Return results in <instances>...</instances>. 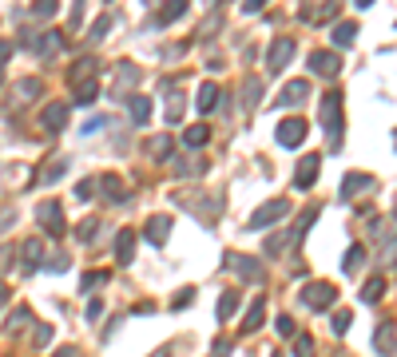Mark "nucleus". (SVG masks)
<instances>
[{"mask_svg": "<svg viewBox=\"0 0 397 357\" xmlns=\"http://www.w3.org/2000/svg\"><path fill=\"white\" fill-rule=\"evenodd\" d=\"M298 302L314 314H326L330 306H338V286L334 282H306L298 290Z\"/></svg>", "mask_w": 397, "mask_h": 357, "instance_id": "1", "label": "nucleus"}, {"mask_svg": "<svg viewBox=\"0 0 397 357\" xmlns=\"http://www.w3.org/2000/svg\"><path fill=\"white\" fill-rule=\"evenodd\" d=\"M226 266L238 274V282H250V286H262L266 282V270H262L259 258H250V254H226Z\"/></svg>", "mask_w": 397, "mask_h": 357, "instance_id": "2", "label": "nucleus"}, {"mask_svg": "<svg viewBox=\"0 0 397 357\" xmlns=\"http://www.w3.org/2000/svg\"><path fill=\"white\" fill-rule=\"evenodd\" d=\"M286 214H290V203H286V198H270V203H262V207L250 214V231H266L274 222H282Z\"/></svg>", "mask_w": 397, "mask_h": 357, "instance_id": "3", "label": "nucleus"}, {"mask_svg": "<svg viewBox=\"0 0 397 357\" xmlns=\"http://www.w3.org/2000/svg\"><path fill=\"white\" fill-rule=\"evenodd\" d=\"M310 136V124L302 119V115H290V119H282L278 124V131H274V139H278V147H302V139Z\"/></svg>", "mask_w": 397, "mask_h": 357, "instance_id": "4", "label": "nucleus"}, {"mask_svg": "<svg viewBox=\"0 0 397 357\" xmlns=\"http://www.w3.org/2000/svg\"><path fill=\"white\" fill-rule=\"evenodd\" d=\"M322 115H326V131L334 143H342V92H326L322 96Z\"/></svg>", "mask_w": 397, "mask_h": 357, "instance_id": "5", "label": "nucleus"}, {"mask_svg": "<svg viewBox=\"0 0 397 357\" xmlns=\"http://www.w3.org/2000/svg\"><path fill=\"white\" fill-rule=\"evenodd\" d=\"M290 60H294V40H290V36H278L270 44V52H266V72H270V75L282 72Z\"/></svg>", "mask_w": 397, "mask_h": 357, "instance_id": "6", "label": "nucleus"}, {"mask_svg": "<svg viewBox=\"0 0 397 357\" xmlns=\"http://www.w3.org/2000/svg\"><path fill=\"white\" fill-rule=\"evenodd\" d=\"M36 222L52 234V238H60V234H64V207H60V203H40V207H36Z\"/></svg>", "mask_w": 397, "mask_h": 357, "instance_id": "7", "label": "nucleus"}, {"mask_svg": "<svg viewBox=\"0 0 397 357\" xmlns=\"http://www.w3.org/2000/svg\"><path fill=\"white\" fill-rule=\"evenodd\" d=\"M366 191H373V175L349 171L346 179H342V187H338V198H342V203H349V198H358V195H366Z\"/></svg>", "mask_w": 397, "mask_h": 357, "instance_id": "8", "label": "nucleus"}, {"mask_svg": "<svg viewBox=\"0 0 397 357\" xmlns=\"http://www.w3.org/2000/svg\"><path fill=\"white\" fill-rule=\"evenodd\" d=\"M44 266V242L40 238H24L20 242V274H36Z\"/></svg>", "mask_w": 397, "mask_h": 357, "instance_id": "9", "label": "nucleus"}, {"mask_svg": "<svg viewBox=\"0 0 397 357\" xmlns=\"http://www.w3.org/2000/svg\"><path fill=\"white\" fill-rule=\"evenodd\" d=\"M318 171H322V159H318V155H306L294 171V191H310V187L318 183Z\"/></svg>", "mask_w": 397, "mask_h": 357, "instance_id": "10", "label": "nucleus"}, {"mask_svg": "<svg viewBox=\"0 0 397 357\" xmlns=\"http://www.w3.org/2000/svg\"><path fill=\"white\" fill-rule=\"evenodd\" d=\"M175 219L171 214H151L147 219V231H143V238H147L151 247H167V234H171Z\"/></svg>", "mask_w": 397, "mask_h": 357, "instance_id": "11", "label": "nucleus"}, {"mask_svg": "<svg viewBox=\"0 0 397 357\" xmlns=\"http://www.w3.org/2000/svg\"><path fill=\"white\" fill-rule=\"evenodd\" d=\"M40 127H44L48 136L64 131V127H68V103H60V99H56V103H48V108H44V115H40Z\"/></svg>", "mask_w": 397, "mask_h": 357, "instance_id": "12", "label": "nucleus"}, {"mask_svg": "<svg viewBox=\"0 0 397 357\" xmlns=\"http://www.w3.org/2000/svg\"><path fill=\"white\" fill-rule=\"evenodd\" d=\"M373 349L382 357H394V349H397V321H382L377 326V333H373Z\"/></svg>", "mask_w": 397, "mask_h": 357, "instance_id": "13", "label": "nucleus"}, {"mask_svg": "<svg viewBox=\"0 0 397 357\" xmlns=\"http://www.w3.org/2000/svg\"><path fill=\"white\" fill-rule=\"evenodd\" d=\"M136 258V231H120L115 234V262H120V266H127V262Z\"/></svg>", "mask_w": 397, "mask_h": 357, "instance_id": "14", "label": "nucleus"}, {"mask_svg": "<svg viewBox=\"0 0 397 357\" xmlns=\"http://www.w3.org/2000/svg\"><path fill=\"white\" fill-rule=\"evenodd\" d=\"M342 60H338L334 52H310V72L314 75H338Z\"/></svg>", "mask_w": 397, "mask_h": 357, "instance_id": "15", "label": "nucleus"}, {"mask_svg": "<svg viewBox=\"0 0 397 357\" xmlns=\"http://www.w3.org/2000/svg\"><path fill=\"white\" fill-rule=\"evenodd\" d=\"M262 321H266V298H254L247 309V318H243V333H254L262 330Z\"/></svg>", "mask_w": 397, "mask_h": 357, "instance_id": "16", "label": "nucleus"}, {"mask_svg": "<svg viewBox=\"0 0 397 357\" xmlns=\"http://www.w3.org/2000/svg\"><path fill=\"white\" fill-rule=\"evenodd\" d=\"M183 13H187V0H167L159 13H155V20H151V24H155V28H167L171 20H179Z\"/></svg>", "mask_w": 397, "mask_h": 357, "instance_id": "17", "label": "nucleus"}, {"mask_svg": "<svg viewBox=\"0 0 397 357\" xmlns=\"http://www.w3.org/2000/svg\"><path fill=\"white\" fill-rule=\"evenodd\" d=\"M306 92H310V84L294 80V84H286V87H282V96L274 99V103H278V108H294V103H302V99H306Z\"/></svg>", "mask_w": 397, "mask_h": 357, "instance_id": "18", "label": "nucleus"}, {"mask_svg": "<svg viewBox=\"0 0 397 357\" xmlns=\"http://www.w3.org/2000/svg\"><path fill=\"white\" fill-rule=\"evenodd\" d=\"M294 238H298V231H278V234H270V242H266V254H270V258H282L286 250L294 247Z\"/></svg>", "mask_w": 397, "mask_h": 357, "instance_id": "19", "label": "nucleus"}, {"mask_svg": "<svg viewBox=\"0 0 397 357\" xmlns=\"http://www.w3.org/2000/svg\"><path fill=\"white\" fill-rule=\"evenodd\" d=\"M211 139V127L207 124H195V127H187L183 131V147L187 151H203V143Z\"/></svg>", "mask_w": 397, "mask_h": 357, "instance_id": "20", "label": "nucleus"}, {"mask_svg": "<svg viewBox=\"0 0 397 357\" xmlns=\"http://www.w3.org/2000/svg\"><path fill=\"white\" fill-rule=\"evenodd\" d=\"M215 103H219V84H203L198 87V96H195V108L203 111V115H211Z\"/></svg>", "mask_w": 397, "mask_h": 357, "instance_id": "21", "label": "nucleus"}, {"mask_svg": "<svg viewBox=\"0 0 397 357\" xmlns=\"http://www.w3.org/2000/svg\"><path fill=\"white\" fill-rule=\"evenodd\" d=\"M361 266H366V242H354V247L346 250V258H342V270H346V274H358Z\"/></svg>", "mask_w": 397, "mask_h": 357, "instance_id": "22", "label": "nucleus"}, {"mask_svg": "<svg viewBox=\"0 0 397 357\" xmlns=\"http://www.w3.org/2000/svg\"><path fill=\"white\" fill-rule=\"evenodd\" d=\"M127 108H131V119H136V124H147L151 119V99L147 96H131Z\"/></svg>", "mask_w": 397, "mask_h": 357, "instance_id": "23", "label": "nucleus"}, {"mask_svg": "<svg viewBox=\"0 0 397 357\" xmlns=\"http://www.w3.org/2000/svg\"><path fill=\"white\" fill-rule=\"evenodd\" d=\"M171 147H175V139H171V136H155V139H147V155H151V159H167V155H171Z\"/></svg>", "mask_w": 397, "mask_h": 357, "instance_id": "24", "label": "nucleus"}, {"mask_svg": "<svg viewBox=\"0 0 397 357\" xmlns=\"http://www.w3.org/2000/svg\"><path fill=\"white\" fill-rule=\"evenodd\" d=\"M238 309V290H223V298H219V321H231Z\"/></svg>", "mask_w": 397, "mask_h": 357, "instance_id": "25", "label": "nucleus"}, {"mask_svg": "<svg viewBox=\"0 0 397 357\" xmlns=\"http://www.w3.org/2000/svg\"><path fill=\"white\" fill-rule=\"evenodd\" d=\"M382 294H385V278L382 274H373L370 282L361 286V302H382Z\"/></svg>", "mask_w": 397, "mask_h": 357, "instance_id": "26", "label": "nucleus"}, {"mask_svg": "<svg viewBox=\"0 0 397 357\" xmlns=\"http://www.w3.org/2000/svg\"><path fill=\"white\" fill-rule=\"evenodd\" d=\"M75 103H92V99H96L99 96V84H96V80H75Z\"/></svg>", "mask_w": 397, "mask_h": 357, "instance_id": "27", "label": "nucleus"}, {"mask_svg": "<svg viewBox=\"0 0 397 357\" xmlns=\"http://www.w3.org/2000/svg\"><path fill=\"white\" fill-rule=\"evenodd\" d=\"M36 48H40V56H56V52L64 48V32H48V36H40Z\"/></svg>", "mask_w": 397, "mask_h": 357, "instance_id": "28", "label": "nucleus"}, {"mask_svg": "<svg viewBox=\"0 0 397 357\" xmlns=\"http://www.w3.org/2000/svg\"><path fill=\"white\" fill-rule=\"evenodd\" d=\"M108 278H112L108 270H87L84 278H80V294H92V290H96V286H103Z\"/></svg>", "mask_w": 397, "mask_h": 357, "instance_id": "29", "label": "nucleus"}, {"mask_svg": "<svg viewBox=\"0 0 397 357\" xmlns=\"http://www.w3.org/2000/svg\"><path fill=\"white\" fill-rule=\"evenodd\" d=\"M354 36H358V24H354V20H346V24L334 28V44H338V48H349V44H354Z\"/></svg>", "mask_w": 397, "mask_h": 357, "instance_id": "30", "label": "nucleus"}, {"mask_svg": "<svg viewBox=\"0 0 397 357\" xmlns=\"http://www.w3.org/2000/svg\"><path fill=\"white\" fill-rule=\"evenodd\" d=\"M40 96V80H20L16 84V103H32Z\"/></svg>", "mask_w": 397, "mask_h": 357, "instance_id": "31", "label": "nucleus"}, {"mask_svg": "<svg viewBox=\"0 0 397 357\" xmlns=\"http://www.w3.org/2000/svg\"><path fill=\"white\" fill-rule=\"evenodd\" d=\"M99 191L108 198H124V183H120V175H99Z\"/></svg>", "mask_w": 397, "mask_h": 357, "instance_id": "32", "label": "nucleus"}, {"mask_svg": "<svg viewBox=\"0 0 397 357\" xmlns=\"http://www.w3.org/2000/svg\"><path fill=\"white\" fill-rule=\"evenodd\" d=\"M64 171H68V159H56L52 167H44V171H40V183H44V187L60 183V175H64Z\"/></svg>", "mask_w": 397, "mask_h": 357, "instance_id": "33", "label": "nucleus"}, {"mask_svg": "<svg viewBox=\"0 0 397 357\" xmlns=\"http://www.w3.org/2000/svg\"><path fill=\"white\" fill-rule=\"evenodd\" d=\"M243 99H247V111L259 108V99H262V84H259V80H247V84H243Z\"/></svg>", "mask_w": 397, "mask_h": 357, "instance_id": "34", "label": "nucleus"}, {"mask_svg": "<svg viewBox=\"0 0 397 357\" xmlns=\"http://www.w3.org/2000/svg\"><path fill=\"white\" fill-rule=\"evenodd\" d=\"M167 124H179L183 119V96L179 92H171V99H167V115H163Z\"/></svg>", "mask_w": 397, "mask_h": 357, "instance_id": "35", "label": "nucleus"}, {"mask_svg": "<svg viewBox=\"0 0 397 357\" xmlns=\"http://www.w3.org/2000/svg\"><path fill=\"white\" fill-rule=\"evenodd\" d=\"M56 8H60V0H36V4H32V16H36V20H52Z\"/></svg>", "mask_w": 397, "mask_h": 357, "instance_id": "36", "label": "nucleus"}, {"mask_svg": "<svg viewBox=\"0 0 397 357\" xmlns=\"http://www.w3.org/2000/svg\"><path fill=\"white\" fill-rule=\"evenodd\" d=\"M294 357H318V349H314V337H310V333H298V342H294Z\"/></svg>", "mask_w": 397, "mask_h": 357, "instance_id": "37", "label": "nucleus"}, {"mask_svg": "<svg viewBox=\"0 0 397 357\" xmlns=\"http://www.w3.org/2000/svg\"><path fill=\"white\" fill-rule=\"evenodd\" d=\"M96 195H99V175H96V179L75 183V198H84V203H87V198H96Z\"/></svg>", "mask_w": 397, "mask_h": 357, "instance_id": "38", "label": "nucleus"}, {"mask_svg": "<svg viewBox=\"0 0 397 357\" xmlns=\"http://www.w3.org/2000/svg\"><path fill=\"white\" fill-rule=\"evenodd\" d=\"M338 8H342V0H326L322 8H318V13H314V20H310V24H326V20H330V16H338Z\"/></svg>", "mask_w": 397, "mask_h": 357, "instance_id": "39", "label": "nucleus"}, {"mask_svg": "<svg viewBox=\"0 0 397 357\" xmlns=\"http://www.w3.org/2000/svg\"><path fill=\"white\" fill-rule=\"evenodd\" d=\"M349 321H354V314H349V309H338V314H334V321H330V330H334L338 337H342V333L349 330Z\"/></svg>", "mask_w": 397, "mask_h": 357, "instance_id": "40", "label": "nucleus"}, {"mask_svg": "<svg viewBox=\"0 0 397 357\" xmlns=\"http://www.w3.org/2000/svg\"><path fill=\"white\" fill-rule=\"evenodd\" d=\"M28 321H32V314H28V306H20L13 314V318H8V333H16V330H24Z\"/></svg>", "mask_w": 397, "mask_h": 357, "instance_id": "41", "label": "nucleus"}, {"mask_svg": "<svg viewBox=\"0 0 397 357\" xmlns=\"http://www.w3.org/2000/svg\"><path fill=\"white\" fill-rule=\"evenodd\" d=\"M191 302H195V286H183V290L175 294V302H171V306H175V309H187Z\"/></svg>", "mask_w": 397, "mask_h": 357, "instance_id": "42", "label": "nucleus"}, {"mask_svg": "<svg viewBox=\"0 0 397 357\" xmlns=\"http://www.w3.org/2000/svg\"><path fill=\"white\" fill-rule=\"evenodd\" d=\"M92 72H96V60L75 64V68H72V84H75V80H92Z\"/></svg>", "mask_w": 397, "mask_h": 357, "instance_id": "43", "label": "nucleus"}, {"mask_svg": "<svg viewBox=\"0 0 397 357\" xmlns=\"http://www.w3.org/2000/svg\"><path fill=\"white\" fill-rule=\"evenodd\" d=\"M108 28H112V16H99V20H96V28H92V36H87V40H92V44H96V40H103V36H108Z\"/></svg>", "mask_w": 397, "mask_h": 357, "instance_id": "44", "label": "nucleus"}, {"mask_svg": "<svg viewBox=\"0 0 397 357\" xmlns=\"http://www.w3.org/2000/svg\"><path fill=\"white\" fill-rule=\"evenodd\" d=\"M274 330L282 333V337H298V333H294V318H290V314H282V318L274 321Z\"/></svg>", "mask_w": 397, "mask_h": 357, "instance_id": "45", "label": "nucleus"}, {"mask_svg": "<svg viewBox=\"0 0 397 357\" xmlns=\"http://www.w3.org/2000/svg\"><path fill=\"white\" fill-rule=\"evenodd\" d=\"M96 231H99V222H96V219H87L84 226H80V242H92V238H96Z\"/></svg>", "mask_w": 397, "mask_h": 357, "instance_id": "46", "label": "nucleus"}, {"mask_svg": "<svg viewBox=\"0 0 397 357\" xmlns=\"http://www.w3.org/2000/svg\"><path fill=\"white\" fill-rule=\"evenodd\" d=\"M48 342H52V330H48V326H36V337H32V345H36V349H44Z\"/></svg>", "mask_w": 397, "mask_h": 357, "instance_id": "47", "label": "nucleus"}, {"mask_svg": "<svg viewBox=\"0 0 397 357\" xmlns=\"http://www.w3.org/2000/svg\"><path fill=\"white\" fill-rule=\"evenodd\" d=\"M48 270H52V274H60V270H68V254H52V262H48Z\"/></svg>", "mask_w": 397, "mask_h": 357, "instance_id": "48", "label": "nucleus"}, {"mask_svg": "<svg viewBox=\"0 0 397 357\" xmlns=\"http://www.w3.org/2000/svg\"><path fill=\"white\" fill-rule=\"evenodd\" d=\"M99 314H103V302H99V298H92V302H87V318L96 321Z\"/></svg>", "mask_w": 397, "mask_h": 357, "instance_id": "49", "label": "nucleus"}, {"mask_svg": "<svg viewBox=\"0 0 397 357\" xmlns=\"http://www.w3.org/2000/svg\"><path fill=\"white\" fill-rule=\"evenodd\" d=\"M215 357H231V342H226V337H219V342H215Z\"/></svg>", "mask_w": 397, "mask_h": 357, "instance_id": "50", "label": "nucleus"}, {"mask_svg": "<svg viewBox=\"0 0 397 357\" xmlns=\"http://www.w3.org/2000/svg\"><path fill=\"white\" fill-rule=\"evenodd\" d=\"M262 4H266V0H243V13H259Z\"/></svg>", "mask_w": 397, "mask_h": 357, "instance_id": "51", "label": "nucleus"}, {"mask_svg": "<svg viewBox=\"0 0 397 357\" xmlns=\"http://www.w3.org/2000/svg\"><path fill=\"white\" fill-rule=\"evenodd\" d=\"M52 357H80V349H75V345H64V349H56Z\"/></svg>", "mask_w": 397, "mask_h": 357, "instance_id": "52", "label": "nucleus"}, {"mask_svg": "<svg viewBox=\"0 0 397 357\" xmlns=\"http://www.w3.org/2000/svg\"><path fill=\"white\" fill-rule=\"evenodd\" d=\"M108 124V115H99V119H92V124H84V131H99V127Z\"/></svg>", "mask_w": 397, "mask_h": 357, "instance_id": "53", "label": "nucleus"}, {"mask_svg": "<svg viewBox=\"0 0 397 357\" xmlns=\"http://www.w3.org/2000/svg\"><path fill=\"white\" fill-rule=\"evenodd\" d=\"M4 60H8V40H0V68H4Z\"/></svg>", "mask_w": 397, "mask_h": 357, "instance_id": "54", "label": "nucleus"}, {"mask_svg": "<svg viewBox=\"0 0 397 357\" xmlns=\"http://www.w3.org/2000/svg\"><path fill=\"white\" fill-rule=\"evenodd\" d=\"M151 357H171V345H159V349H155Z\"/></svg>", "mask_w": 397, "mask_h": 357, "instance_id": "55", "label": "nucleus"}, {"mask_svg": "<svg viewBox=\"0 0 397 357\" xmlns=\"http://www.w3.org/2000/svg\"><path fill=\"white\" fill-rule=\"evenodd\" d=\"M4 302H8V286L0 282V309H4Z\"/></svg>", "mask_w": 397, "mask_h": 357, "instance_id": "56", "label": "nucleus"}, {"mask_svg": "<svg viewBox=\"0 0 397 357\" xmlns=\"http://www.w3.org/2000/svg\"><path fill=\"white\" fill-rule=\"evenodd\" d=\"M354 4H358V8H370V4H373V0H354Z\"/></svg>", "mask_w": 397, "mask_h": 357, "instance_id": "57", "label": "nucleus"}, {"mask_svg": "<svg viewBox=\"0 0 397 357\" xmlns=\"http://www.w3.org/2000/svg\"><path fill=\"white\" fill-rule=\"evenodd\" d=\"M394 222H397V195H394Z\"/></svg>", "mask_w": 397, "mask_h": 357, "instance_id": "58", "label": "nucleus"}, {"mask_svg": "<svg viewBox=\"0 0 397 357\" xmlns=\"http://www.w3.org/2000/svg\"><path fill=\"white\" fill-rule=\"evenodd\" d=\"M143 4H155V0H143Z\"/></svg>", "mask_w": 397, "mask_h": 357, "instance_id": "59", "label": "nucleus"}, {"mask_svg": "<svg viewBox=\"0 0 397 357\" xmlns=\"http://www.w3.org/2000/svg\"><path fill=\"white\" fill-rule=\"evenodd\" d=\"M338 357H346V354H338Z\"/></svg>", "mask_w": 397, "mask_h": 357, "instance_id": "60", "label": "nucleus"}]
</instances>
